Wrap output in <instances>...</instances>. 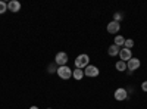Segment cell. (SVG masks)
I'll use <instances>...</instances> for the list:
<instances>
[{
  "mask_svg": "<svg viewBox=\"0 0 147 109\" xmlns=\"http://www.w3.org/2000/svg\"><path fill=\"white\" fill-rule=\"evenodd\" d=\"M88 65H90V58H88V55L82 53V55H80V56L75 59V66H77L78 69H85Z\"/></svg>",
  "mask_w": 147,
  "mask_h": 109,
  "instance_id": "1",
  "label": "cell"
},
{
  "mask_svg": "<svg viewBox=\"0 0 147 109\" xmlns=\"http://www.w3.org/2000/svg\"><path fill=\"white\" fill-rule=\"evenodd\" d=\"M56 74H57L60 78H62V80H69V78L72 77V69H71L68 65H65V66H59Z\"/></svg>",
  "mask_w": 147,
  "mask_h": 109,
  "instance_id": "2",
  "label": "cell"
},
{
  "mask_svg": "<svg viewBox=\"0 0 147 109\" xmlns=\"http://www.w3.org/2000/svg\"><path fill=\"white\" fill-rule=\"evenodd\" d=\"M55 64L57 66H65L68 64V55L65 52H59L56 56H55Z\"/></svg>",
  "mask_w": 147,
  "mask_h": 109,
  "instance_id": "3",
  "label": "cell"
},
{
  "mask_svg": "<svg viewBox=\"0 0 147 109\" xmlns=\"http://www.w3.org/2000/svg\"><path fill=\"white\" fill-rule=\"evenodd\" d=\"M140 65H141V62H140V59H137V58H131L128 62H127V69L128 71H131V72H134L136 69H138L140 68Z\"/></svg>",
  "mask_w": 147,
  "mask_h": 109,
  "instance_id": "4",
  "label": "cell"
},
{
  "mask_svg": "<svg viewBox=\"0 0 147 109\" xmlns=\"http://www.w3.org/2000/svg\"><path fill=\"white\" fill-rule=\"evenodd\" d=\"M118 56L121 58L122 62H128V60L132 58V53H131L129 49H125V47H122V49L119 50V55H118Z\"/></svg>",
  "mask_w": 147,
  "mask_h": 109,
  "instance_id": "5",
  "label": "cell"
},
{
  "mask_svg": "<svg viewBox=\"0 0 147 109\" xmlns=\"http://www.w3.org/2000/svg\"><path fill=\"white\" fill-rule=\"evenodd\" d=\"M127 97H128V90L127 89H122L121 87V89H116L115 90V99L116 100L121 102V100H125Z\"/></svg>",
  "mask_w": 147,
  "mask_h": 109,
  "instance_id": "6",
  "label": "cell"
},
{
  "mask_svg": "<svg viewBox=\"0 0 147 109\" xmlns=\"http://www.w3.org/2000/svg\"><path fill=\"white\" fill-rule=\"evenodd\" d=\"M99 72H100L99 68L94 66V65H88L87 68L84 69V74L87 77H97V75H99Z\"/></svg>",
  "mask_w": 147,
  "mask_h": 109,
  "instance_id": "7",
  "label": "cell"
},
{
  "mask_svg": "<svg viewBox=\"0 0 147 109\" xmlns=\"http://www.w3.org/2000/svg\"><path fill=\"white\" fill-rule=\"evenodd\" d=\"M119 30H121V22H115V21H112V22H109V24H107V32H110V34H116V32H119Z\"/></svg>",
  "mask_w": 147,
  "mask_h": 109,
  "instance_id": "8",
  "label": "cell"
},
{
  "mask_svg": "<svg viewBox=\"0 0 147 109\" xmlns=\"http://www.w3.org/2000/svg\"><path fill=\"white\" fill-rule=\"evenodd\" d=\"M7 9L10 12H13V14H16V12H19V9H21V3L18 2V0H12V2L7 3Z\"/></svg>",
  "mask_w": 147,
  "mask_h": 109,
  "instance_id": "9",
  "label": "cell"
},
{
  "mask_svg": "<svg viewBox=\"0 0 147 109\" xmlns=\"http://www.w3.org/2000/svg\"><path fill=\"white\" fill-rule=\"evenodd\" d=\"M119 50H121V47H118V46L112 44V46H109L107 53H109V56H118V55H119Z\"/></svg>",
  "mask_w": 147,
  "mask_h": 109,
  "instance_id": "10",
  "label": "cell"
},
{
  "mask_svg": "<svg viewBox=\"0 0 147 109\" xmlns=\"http://www.w3.org/2000/svg\"><path fill=\"white\" fill-rule=\"evenodd\" d=\"M72 75H74V78H75V80H82V77H84V71L82 69H78V68H75V69H74L72 71Z\"/></svg>",
  "mask_w": 147,
  "mask_h": 109,
  "instance_id": "11",
  "label": "cell"
},
{
  "mask_svg": "<svg viewBox=\"0 0 147 109\" xmlns=\"http://www.w3.org/2000/svg\"><path fill=\"white\" fill-rule=\"evenodd\" d=\"M113 44H115V46H118V47H122V46L125 44V39L122 37V35H116V37H115V43H113Z\"/></svg>",
  "mask_w": 147,
  "mask_h": 109,
  "instance_id": "12",
  "label": "cell"
},
{
  "mask_svg": "<svg viewBox=\"0 0 147 109\" xmlns=\"http://www.w3.org/2000/svg\"><path fill=\"white\" fill-rule=\"evenodd\" d=\"M115 66H116V69L121 71V72H122V71H127V62H122V60H118Z\"/></svg>",
  "mask_w": 147,
  "mask_h": 109,
  "instance_id": "13",
  "label": "cell"
},
{
  "mask_svg": "<svg viewBox=\"0 0 147 109\" xmlns=\"http://www.w3.org/2000/svg\"><path fill=\"white\" fill-rule=\"evenodd\" d=\"M57 65L56 64H50V65H49V68H47V71L49 72H50V74H53V72H57Z\"/></svg>",
  "mask_w": 147,
  "mask_h": 109,
  "instance_id": "14",
  "label": "cell"
},
{
  "mask_svg": "<svg viewBox=\"0 0 147 109\" xmlns=\"http://www.w3.org/2000/svg\"><path fill=\"white\" fill-rule=\"evenodd\" d=\"M124 19V15L121 14V12H116V14H113V21L115 22H119V21H122Z\"/></svg>",
  "mask_w": 147,
  "mask_h": 109,
  "instance_id": "15",
  "label": "cell"
},
{
  "mask_svg": "<svg viewBox=\"0 0 147 109\" xmlns=\"http://www.w3.org/2000/svg\"><path fill=\"white\" fill-rule=\"evenodd\" d=\"M6 10H7V3H5V2H2V0H0V15L5 14Z\"/></svg>",
  "mask_w": 147,
  "mask_h": 109,
  "instance_id": "16",
  "label": "cell"
},
{
  "mask_svg": "<svg viewBox=\"0 0 147 109\" xmlns=\"http://www.w3.org/2000/svg\"><path fill=\"white\" fill-rule=\"evenodd\" d=\"M134 46V40L132 39H128V40H125V44H124V47L125 49H129L131 50V47Z\"/></svg>",
  "mask_w": 147,
  "mask_h": 109,
  "instance_id": "17",
  "label": "cell"
},
{
  "mask_svg": "<svg viewBox=\"0 0 147 109\" xmlns=\"http://www.w3.org/2000/svg\"><path fill=\"white\" fill-rule=\"evenodd\" d=\"M141 89H143L144 91H147V81H144V83L141 84Z\"/></svg>",
  "mask_w": 147,
  "mask_h": 109,
  "instance_id": "18",
  "label": "cell"
},
{
  "mask_svg": "<svg viewBox=\"0 0 147 109\" xmlns=\"http://www.w3.org/2000/svg\"><path fill=\"white\" fill-rule=\"evenodd\" d=\"M30 109H38V106H31Z\"/></svg>",
  "mask_w": 147,
  "mask_h": 109,
  "instance_id": "19",
  "label": "cell"
}]
</instances>
